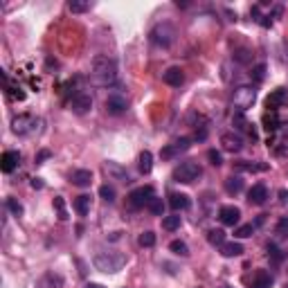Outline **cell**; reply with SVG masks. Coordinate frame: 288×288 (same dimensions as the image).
Here are the masks:
<instances>
[{
	"instance_id": "obj_38",
	"label": "cell",
	"mask_w": 288,
	"mask_h": 288,
	"mask_svg": "<svg viewBox=\"0 0 288 288\" xmlns=\"http://www.w3.org/2000/svg\"><path fill=\"white\" fill-rule=\"evenodd\" d=\"M54 207H57V212H59L61 221H65V218H68V212H65V203H63V198H61V196H57V198H54Z\"/></svg>"
},
{
	"instance_id": "obj_18",
	"label": "cell",
	"mask_w": 288,
	"mask_h": 288,
	"mask_svg": "<svg viewBox=\"0 0 288 288\" xmlns=\"http://www.w3.org/2000/svg\"><path fill=\"white\" fill-rule=\"evenodd\" d=\"M104 171H106L111 178H115V180H122V182H129V171L124 169L122 165H117V162H106L104 165Z\"/></svg>"
},
{
	"instance_id": "obj_4",
	"label": "cell",
	"mask_w": 288,
	"mask_h": 288,
	"mask_svg": "<svg viewBox=\"0 0 288 288\" xmlns=\"http://www.w3.org/2000/svg\"><path fill=\"white\" fill-rule=\"evenodd\" d=\"M12 131L16 135H34L41 131V119L34 115H18L12 119Z\"/></svg>"
},
{
	"instance_id": "obj_23",
	"label": "cell",
	"mask_w": 288,
	"mask_h": 288,
	"mask_svg": "<svg viewBox=\"0 0 288 288\" xmlns=\"http://www.w3.org/2000/svg\"><path fill=\"white\" fill-rule=\"evenodd\" d=\"M241 252H243V246L236 241H225L223 246H221V254H223V257H239Z\"/></svg>"
},
{
	"instance_id": "obj_46",
	"label": "cell",
	"mask_w": 288,
	"mask_h": 288,
	"mask_svg": "<svg viewBox=\"0 0 288 288\" xmlns=\"http://www.w3.org/2000/svg\"><path fill=\"white\" fill-rule=\"evenodd\" d=\"M282 198H284V200H286V203H288V192H282Z\"/></svg>"
},
{
	"instance_id": "obj_12",
	"label": "cell",
	"mask_w": 288,
	"mask_h": 288,
	"mask_svg": "<svg viewBox=\"0 0 288 288\" xmlns=\"http://www.w3.org/2000/svg\"><path fill=\"white\" fill-rule=\"evenodd\" d=\"M221 144H223V149H225V151L236 153V151H241L243 140H241V135H239V133H234V131H230V133H223V135H221Z\"/></svg>"
},
{
	"instance_id": "obj_37",
	"label": "cell",
	"mask_w": 288,
	"mask_h": 288,
	"mask_svg": "<svg viewBox=\"0 0 288 288\" xmlns=\"http://www.w3.org/2000/svg\"><path fill=\"white\" fill-rule=\"evenodd\" d=\"M254 232V225H241V228H236L234 236L236 239H248V236H252Z\"/></svg>"
},
{
	"instance_id": "obj_27",
	"label": "cell",
	"mask_w": 288,
	"mask_h": 288,
	"mask_svg": "<svg viewBox=\"0 0 288 288\" xmlns=\"http://www.w3.org/2000/svg\"><path fill=\"white\" fill-rule=\"evenodd\" d=\"M151 169H153L151 151H142L140 153V171H142V173H151Z\"/></svg>"
},
{
	"instance_id": "obj_47",
	"label": "cell",
	"mask_w": 288,
	"mask_h": 288,
	"mask_svg": "<svg viewBox=\"0 0 288 288\" xmlns=\"http://www.w3.org/2000/svg\"><path fill=\"white\" fill-rule=\"evenodd\" d=\"M286 288H288V284H286Z\"/></svg>"
},
{
	"instance_id": "obj_25",
	"label": "cell",
	"mask_w": 288,
	"mask_h": 288,
	"mask_svg": "<svg viewBox=\"0 0 288 288\" xmlns=\"http://www.w3.org/2000/svg\"><path fill=\"white\" fill-rule=\"evenodd\" d=\"M234 169L236 171H248V173H257V171H266L268 165H261V162H236Z\"/></svg>"
},
{
	"instance_id": "obj_17",
	"label": "cell",
	"mask_w": 288,
	"mask_h": 288,
	"mask_svg": "<svg viewBox=\"0 0 288 288\" xmlns=\"http://www.w3.org/2000/svg\"><path fill=\"white\" fill-rule=\"evenodd\" d=\"M266 198H268V189H266V185H252V189L248 192V200L252 203V205H264Z\"/></svg>"
},
{
	"instance_id": "obj_15",
	"label": "cell",
	"mask_w": 288,
	"mask_h": 288,
	"mask_svg": "<svg viewBox=\"0 0 288 288\" xmlns=\"http://www.w3.org/2000/svg\"><path fill=\"white\" fill-rule=\"evenodd\" d=\"M162 79H165L167 86H173V88H180L182 81H185V75H182V70L178 68V65H171V68H167L165 75H162Z\"/></svg>"
},
{
	"instance_id": "obj_33",
	"label": "cell",
	"mask_w": 288,
	"mask_h": 288,
	"mask_svg": "<svg viewBox=\"0 0 288 288\" xmlns=\"http://www.w3.org/2000/svg\"><path fill=\"white\" fill-rule=\"evenodd\" d=\"M137 241H140L142 248H153V246H155V234H153L151 230H147V232H142V234H140Z\"/></svg>"
},
{
	"instance_id": "obj_6",
	"label": "cell",
	"mask_w": 288,
	"mask_h": 288,
	"mask_svg": "<svg viewBox=\"0 0 288 288\" xmlns=\"http://www.w3.org/2000/svg\"><path fill=\"white\" fill-rule=\"evenodd\" d=\"M173 38H176V30H173L171 23H158L151 30V41L158 47H169Z\"/></svg>"
},
{
	"instance_id": "obj_32",
	"label": "cell",
	"mask_w": 288,
	"mask_h": 288,
	"mask_svg": "<svg viewBox=\"0 0 288 288\" xmlns=\"http://www.w3.org/2000/svg\"><path fill=\"white\" fill-rule=\"evenodd\" d=\"M264 124H266V131H277L279 129V117H277V113H266L264 115Z\"/></svg>"
},
{
	"instance_id": "obj_26",
	"label": "cell",
	"mask_w": 288,
	"mask_h": 288,
	"mask_svg": "<svg viewBox=\"0 0 288 288\" xmlns=\"http://www.w3.org/2000/svg\"><path fill=\"white\" fill-rule=\"evenodd\" d=\"M243 189V180L239 176H230L228 180H225V192L228 194H239Z\"/></svg>"
},
{
	"instance_id": "obj_28",
	"label": "cell",
	"mask_w": 288,
	"mask_h": 288,
	"mask_svg": "<svg viewBox=\"0 0 288 288\" xmlns=\"http://www.w3.org/2000/svg\"><path fill=\"white\" fill-rule=\"evenodd\" d=\"M147 207L153 216H162V214H165V203H162V198H158V196H153Z\"/></svg>"
},
{
	"instance_id": "obj_9",
	"label": "cell",
	"mask_w": 288,
	"mask_h": 288,
	"mask_svg": "<svg viewBox=\"0 0 288 288\" xmlns=\"http://www.w3.org/2000/svg\"><path fill=\"white\" fill-rule=\"evenodd\" d=\"M286 104H288V90L286 88H277L266 97V106H268L270 113H277L282 106H286Z\"/></svg>"
},
{
	"instance_id": "obj_35",
	"label": "cell",
	"mask_w": 288,
	"mask_h": 288,
	"mask_svg": "<svg viewBox=\"0 0 288 288\" xmlns=\"http://www.w3.org/2000/svg\"><path fill=\"white\" fill-rule=\"evenodd\" d=\"M99 196L106 200V203H113V200H115V189H113L111 185H101V187H99Z\"/></svg>"
},
{
	"instance_id": "obj_30",
	"label": "cell",
	"mask_w": 288,
	"mask_h": 288,
	"mask_svg": "<svg viewBox=\"0 0 288 288\" xmlns=\"http://www.w3.org/2000/svg\"><path fill=\"white\" fill-rule=\"evenodd\" d=\"M162 228H165L167 232H173V230H178V228H180V216H178V214L165 216V218H162Z\"/></svg>"
},
{
	"instance_id": "obj_40",
	"label": "cell",
	"mask_w": 288,
	"mask_h": 288,
	"mask_svg": "<svg viewBox=\"0 0 288 288\" xmlns=\"http://www.w3.org/2000/svg\"><path fill=\"white\" fill-rule=\"evenodd\" d=\"M7 207H9V210H12V214H16V216H20V214H23V205H20L16 198H7Z\"/></svg>"
},
{
	"instance_id": "obj_8",
	"label": "cell",
	"mask_w": 288,
	"mask_h": 288,
	"mask_svg": "<svg viewBox=\"0 0 288 288\" xmlns=\"http://www.w3.org/2000/svg\"><path fill=\"white\" fill-rule=\"evenodd\" d=\"M189 147H192V140H189V137H180V140L167 144V147L160 151V155H162V160H173V158H178L180 153L187 151Z\"/></svg>"
},
{
	"instance_id": "obj_43",
	"label": "cell",
	"mask_w": 288,
	"mask_h": 288,
	"mask_svg": "<svg viewBox=\"0 0 288 288\" xmlns=\"http://www.w3.org/2000/svg\"><path fill=\"white\" fill-rule=\"evenodd\" d=\"M50 158V151H41L38 155H36V162H43V160Z\"/></svg>"
},
{
	"instance_id": "obj_34",
	"label": "cell",
	"mask_w": 288,
	"mask_h": 288,
	"mask_svg": "<svg viewBox=\"0 0 288 288\" xmlns=\"http://www.w3.org/2000/svg\"><path fill=\"white\" fill-rule=\"evenodd\" d=\"M268 257H270L272 261H275V264H282L286 254H284L282 250H279V248L275 246V243H270V246H268Z\"/></svg>"
},
{
	"instance_id": "obj_20",
	"label": "cell",
	"mask_w": 288,
	"mask_h": 288,
	"mask_svg": "<svg viewBox=\"0 0 288 288\" xmlns=\"http://www.w3.org/2000/svg\"><path fill=\"white\" fill-rule=\"evenodd\" d=\"M272 286V275L268 270H257L250 279V288H270Z\"/></svg>"
},
{
	"instance_id": "obj_29",
	"label": "cell",
	"mask_w": 288,
	"mask_h": 288,
	"mask_svg": "<svg viewBox=\"0 0 288 288\" xmlns=\"http://www.w3.org/2000/svg\"><path fill=\"white\" fill-rule=\"evenodd\" d=\"M207 241L212 243V246H223L225 243V232L223 230H210V232H207Z\"/></svg>"
},
{
	"instance_id": "obj_22",
	"label": "cell",
	"mask_w": 288,
	"mask_h": 288,
	"mask_svg": "<svg viewBox=\"0 0 288 288\" xmlns=\"http://www.w3.org/2000/svg\"><path fill=\"white\" fill-rule=\"evenodd\" d=\"M75 210H77L79 216H88V212H90V196L88 194L77 196V198H75Z\"/></svg>"
},
{
	"instance_id": "obj_45",
	"label": "cell",
	"mask_w": 288,
	"mask_h": 288,
	"mask_svg": "<svg viewBox=\"0 0 288 288\" xmlns=\"http://www.w3.org/2000/svg\"><path fill=\"white\" fill-rule=\"evenodd\" d=\"M86 288H104V286H101V284H88Z\"/></svg>"
},
{
	"instance_id": "obj_21",
	"label": "cell",
	"mask_w": 288,
	"mask_h": 288,
	"mask_svg": "<svg viewBox=\"0 0 288 288\" xmlns=\"http://www.w3.org/2000/svg\"><path fill=\"white\" fill-rule=\"evenodd\" d=\"M169 205H171V210L182 212V210H187L189 207V196L187 194H171L169 196Z\"/></svg>"
},
{
	"instance_id": "obj_1",
	"label": "cell",
	"mask_w": 288,
	"mask_h": 288,
	"mask_svg": "<svg viewBox=\"0 0 288 288\" xmlns=\"http://www.w3.org/2000/svg\"><path fill=\"white\" fill-rule=\"evenodd\" d=\"M90 81L95 86H113L117 81V63L111 57H95L90 63Z\"/></svg>"
},
{
	"instance_id": "obj_16",
	"label": "cell",
	"mask_w": 288,
	"mask_h": 288,
	"mask_svg": "<svg viewBox=\"0 0 288 288\" xmlns=\"http://www.w3.org/2000/svg\"><path fill=\"white\" fill-rule=\"evenodd\" d=\"M18 162H20V153L18 151H5L2 153V160H0V169L5 171V173H12V171L18 167Z\"/></svg>"
},
{
	"instance_id": "obj_11",
	"label": "cell",
	"mask_w": 288,
	"mask_h": 288,
	"mask_svg": "<svg viewBox=\"0 0 288 288\" xmlns=\"http://www.w3.org/2000/svg\"><path fill=\"white\" fill-rule=\"evenodd\" d=\"M70 108L77 115H86V113L93 108V97H90L88 93H77L70 101Z\"/></svg>"
},
{
	"instance_id": "obj_19",
	"label": "cell",
	"mask_w": 288,
	"mask_h": 288,
	"mask_svg": "<svg viewBox=\"0 0 288 288\" xmlns=\"http://www.w3.org/2000/svg\"><path fill=\"white\" fill-rule=\"evenodd\" d=\"M70 180H72V185H77V187H88L90 182H93V171L90 169H77L70 173Z\"/></svg>"
},
{
	"instance_id": "obj_10",
	"label": "cell",
	"mask_w": 288,
	"mask_h": 288,
	"mask_svg": "<svg viewBox=\"0 0 288 288\" xmlns=\"http://www.w3.org/2000/svg\"><path fill=\"white\" fill-rule=\"evenodd\" d=\"M126 108H129V99H126L122 93H111L106 97V111L111 113V115H119V113H124Z\"/></svg>"
},
{
	"instance_id": "obj_31",
	"label": "cell",
	"mask_w": 288,
	"mask_h": 288,
	"mask_svg": "<svg viewBox=\"0 0 288 288\" xmlns=\"http://www.w3.org/2000/svg\"><path fill=\"white\" fill-rule=\"evenodd\" d=\"M169 250H171L173 254H178V257H187V254H189L187 243H185V241H178V239L169 243Z\"/></svg>"
},
{
	"instance_id": "obj_5",
	"label": "cell",
	"mask_w": 288,
	"mask_h": 288,
	"mask_svg": "<svg viewBox=\"0 0 288 288\" xmlns=\"http://www.w3.org/2000/svg\"><path fill=\"white\" fill-rule=\"evenodd\" d=\"M200 173H203V169H200L198 162H182L180 167H176L173 169V180L176 182H182V185H189V182H194L200 178Z\"/></svg>"
},
{
	"instance_id": "obj_36",
	"label": "cell",
	"mask_w": 288,
	"mask_h": 288,
	"mask_svg": "<svg viewBox=\"0 0 288 288\" xmlns=\"http://www.w3.org/2000/svg\"><path fill=\"white\" fill-rule=\"evenodd\" d=\"M250 77H252V79H254L257 83H261V81H264V77H266V65H264V63L254 65L252 72H250Z\"/></svg>"
},
{
	"instance_id": "obj_2",
	"label": "cell",
	"mask_w": 288,
	"mask_h": 288,
	"mask_svg": "<svg viewBox=\"0 0 288 288\" xmlns=\"http://www.w3.org/2000/svg\"><path fill=\"white\" fill-rule=\"evenodd\" d=\"M93 264L101 272H119L126 266V254L117 252V250H104V252L95 254Z\"/></svg>"
},
{
	"instance_id": "obj_24",
	"label": "cell",
	"mask_w": 288,
	"mask_h": 288,
	"mask_svg": "<svg viewBox=\"0 0 288 288\" xmlns=\"http://www.w3.org/2000/svg\"><path fill=\"white\" fill-rule=\"evenodd\" d=\"M232 124H234V129L239 131V133H250V135H254L252 129H250V122L243 117V113H236L234 117H232Z\"/></svg>"
},
{
	"instance_id": "obj_44",
	"label": "cell",
	"mask_w": 288,
	"mask_h": 288,
	"mask_svg": "<svg viewBox=\"0 0 288 288\" xmlns=\"http://www.w3.org/2000/svg\"><path fill=\"white\" fill-rule=\"evenodd\" d=\"M32 185H34V187H43V182L38 180V178H34V180H32Z\"/></svg>"
},
{
	"instance_id": "obj_39",
	"label": "cell",
	"mask_w": 288,
	"mask_h": 288,
	"mask_svg": "<svg viewBox=\"0 0 288 288\" xmlns=\"http://www.w3.org/2000/svg\"><path fill=\"white\" fill-rule=\"evenodd\" d=\"M70 12L72 14H83V12H88L90 9V2H70Z\"/></svg>"
},
{
	"instance_id": "obj_42",
	"label": "cell",
	"mask_w": 288,
	"mask_h": 288,
	"mask_svg": "<svg viewBox=\"0 0 288 288\" xmlns=\"http://www.w3.org/2000/svg\"><path fill=\"white\" fill-rule=\"evenodd\" d=\"M236 59L241 61V63H246V61H248V52H246V50H239V52H236Z\"/></svg>"
},
{
	"instance_id": "obj_13",
	"label": "cell",
	"mask_w": 288,
	"mask_h": 288,
	"mask_svg": "<svg viewBox=\"0 0 288 288\" xmlns=\"http://www.w3.org/2000/svg\"><path fill=\"white\" fill-rule=\"evenodd\" d=\"M218 218H221L223 225H236L239 218H241V212H239V207H234V205H223L221 212H218Z\"/></svg>"
},
{
	"instance_id": "obj_3",
	"label": "cell",
	"mask_w": 288,
	"mask_h": 288,
	"mask_svg": "<svg viewBox=\"0 0 288 288\" xmlns=\"http://www.w3.org/2000/svg\"><path fill=\"white\" fill-rule=\"evenodd\" d=\"M254 99H257V90H254L252 86H236V88L232 90V106L239 113L252 108Z\"/></svg>"
},
{
	"instance_id": "obj_41",
	"label": "cell",
	"mask_w": 288,
	"mask_h": 288,
	"mask_svg": "<svg viewBox=\"0 0 288 288\" xmlns=\"http://www.w3.org/2000/svg\"><path fill=\"white\" fill-rule=\"evenodd\" d=\"M207 158H210V162H212L214 167H218L221 162H223V158H221V153H218V151H214V149H210V151H207Z\"/></svg>"
},
{
	"instance_id": "obj_14",
	"label": "cell",
	"mask_w": 288,
	"mask_h": 288,
	"mask_svg": "<svg viewBox=\"0 0 288 288\" xmlns=\"http://www.w3.org/2000/svg\"><path fill=\"white\" fill-rule=\"evenodd\" d=\"M36 288H63V277H61L59 272L50 270L36 282Z\"/></svg>"
},
{
	"instance_id": "obj_7",
	"label": "cell",
	"mask_w": 288,
	"mask_h": 288,
	"mask_svg": "<svg viewBox=\"0 0 288 288\" xmlns=\"http://www.w3.org/2000/svg\"><path fill=\"white\" fill-rule=\"evenodd\" d=\"M151 198H153V187H137V189H133L131 192V196H129V205L133 207V210H140V207H147L149 203H151Z\"/></svg>"
}]
</instances>
